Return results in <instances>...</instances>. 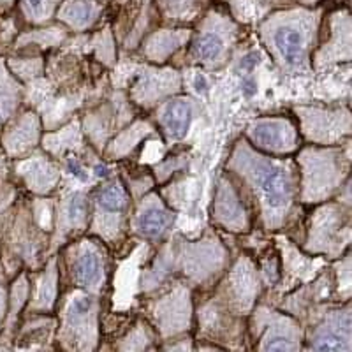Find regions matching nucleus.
Instances as JSON below:
<instances>
[{
	"instance_id": "1",
	"label": "nucleus",
	"mask_w": 352,
	"mask_h": 352,
	"mask_svg": "<svg viewBox=\"0 0 352 352\" xmlns=\"http://www.w3.org/2000/svg\"><path fill=\"white\" fill-rule=\"evenodd\" d=\"M252 176L256 184L259 185L266 203L272 208H282L287 206L291 201L292 187L287 175L282 168L263 160H256L252 166Z\"/></svg>"
},
{
	"instance_id": "2",
	"label": "nucleus",
	"mask_w": 352,
	"mask_h": 352,
	"mask_svg": "<svg viewBox=\"0 0 352 352\" xmlns=\"http://www.w3.org/2000/svg\"><path fill=\"white\" fill-rule=\"evenodd\" d=\"M192 120V108L185 99H176L169 102L164 115V124L173 138H184Z\"/></svg>"
},
{
	"instance_id": "3",
	"label": "nucleus",
	"mask_w": 352,
	"mask_h": 352,
	"mask_svg": "<svg viewBox=\"0 0 352 352\" xmlns=\"http://www.w3.org/2000/svg\"><path fill=\"white\" fill-rule=\"evenodd\" d=\"M276 48L280 50L282 56L289 64H296L303 58L305 37L303 34L294 27H284L275 34Z\"/></svg>"
},
{
	"instance_id": "4",
	"label": "nucleus",
	"mask_w": 352,
	"mask_h": 352,
	"mask_svg": "<svg viewBox=\"0 0 352 352\" xmlns=\"http://www.w3.org/2000/svg\"><path fill=\"white\" fill-rule=\"evenodd\" d=\"M254 140L264 146H280L285 138V127L280 122H261L250 131Z\"/></svg>"
},
{
	"instance_id": "5",
	"label": "nucleus",
	"mask_w": 352,
	"mask_h": 352,
	"mask_svg": "<svg viewBox=\"0 0 352 352\" xmlns=\"http://www.w3.org/2000/svg\"><path fill=\"white\" fill-rule=\"evenodd\" d=\"M168 222L169 217L164 210L150 208L140 215V219H138V229H140V232L144 234V236L153 238L164 231Z\"/></svg>"
},
{
	"instance_id": "6",
	"label": "nucleus",
	"mask_w": 352,
	"mask_h": 352,
	"mask_svg": "<svg viewBox=\"0 0 352 352\" xmlns=\"http://www.w3.org/2000/svg\"><path fill=\"white\" fill-rule=\"evenodd\" d=\"M76 278L83 285H94L100 278L99 257L94 252H85L76 263Z\"/></svg>"
},
{
	"instance_id": "7",
	"label": "nucleus",
	"mask_w": 352,
	"mask_h": 352,
	"mask_svg": "<svg viewBox=\"0 0 352 352\" xmlns=\"http://www.w3.org/2000/svg\"><path fill=\"white\" fill-rule=\"evenodd\" d=\"M99 203L102 208L109 210V212H120L127 204V196H125V192L120 187L111 185V187H106L99 194Z\"/></svg>"
},
{
	"instance_id": "8",
	"label": "nucleus",
	"mask_w": 352,
	"mask_h": 352,
	"mask_svg": "<svg viewBox=\"0 0 352 352\" xmlns=\"http://www.w3.org/2000/svg\"><path fill=\"white\" fill-rule=\"evenodd\" d=\"M220 53H222V41L217 36H213V34H206L197 43V55L203 60H213Z\"/></svg>"
},
{
	"instance_id": "9",
	"label": "nucleus",
	"mask_w": 352,
	"mask_h": 352,
	"mask_svg": "<svg viewBox=\"0 0 352 352\" xmlns=\"http://www.w3.org/2000/svg\"><path fill=\"white\" fill-rule=\"evenodd\" d=\"M67 14L71 20L78 21V23H83V21H87L88 18L92 16V4L90 2H74L67 9Z\"/></svg>"
},
{
	"instance_id": "10",
	"label": "nucleus",
	"mask_w": 352,
	"mask_h": 352,
	"mask_svg": "<svg viewBox=\"0 0 352 352\" xmlns=\"http://www.w3.org/2000/svg\"><path fill=\"white\" fill-rule=\"evenodd\" d=\"M85 212H87V206H85L83 197H72L71 204H69V217H71L72 222H80V220H83Z\"/></svg>"
},
{
	"instance_id": "11",
	"label": "nucleus",
	"mask_w": 352,
	"mask_h": 352,
	"mask_svg": "<svg viewBox=\"0 0 352 352\" xmlns=\"http://www.w3.org/2000/svg\"><path fill=\"white\" fill-rule=\"evenodd\" d=\"M90 307H92V301H90V298H87V296L76 298V300L72 301L71 314H72V316H74V317L87 316V314L90 312Z\"/></svg>"
},
{
	"instance_id": "12",
	"label": "nucleus",
	"mask_w": 352,
	"mask_h": 352,
	"mask_svg": "<svg viewBox=\"0 0 352 352\" xmlns=\"http://www.w3.org/2000/svg\"><path fill=\"white\" fill-rule=\"evenodd\" d=\"M264 349H266V351H292L294 345L289 344V340H285L282 336H272V338L266 342Z\"/></svg>"
},
{
	"instance_id": "13",
	"label": "nucleus",
	"mask_w": 352,
	"mask_h": 352,
	"mask_svg": "<svg viewBox=\"0 0 352 352\" xmlns=\"http://www.w3.org/2000/svg\"><path fill=\"white\" fill-rule=\"evenodd\" d=\"M23 2L28 12H32V14H41L43 12L44 0H23Z\"/></svg>"
},
{
	"instance_id": "14",
	"label": "nucleus",
	"mask_w": 352,
	"mask_h": 352,
	"mask_svg": "<svg viewBox=\"0 0 352 352\" xmlns=\"http://www.w3.org/2000/svg\"><path fill=\"white\" fill-rule=\"evenodd\" d=\"M69 169H71L72 175H76L80 180H87V175L83 173V168L78 164L76 160H71V162H69Z\"/></svg>"
},
{
	"instance_id": "15",
	"label": "nucleus",
	"mask_w": 352,
	"mask_h": 352,
	"mask_svg": "<svg viewBox=\"0 0 352 352\" xmlns=\"http://www.w3.org/2000/svg\"><path fill=\"white\" fill-rule=\"evenodd\" d=\"M194 85H196L197 92L201 94H204L206 90H208V81H206V78H204L203 74H197L196 80H194Z\"/></svg>"
},
{
	"instance_id": "16",
	"label": "nucleus",
	"mask_w": 352,
	"mask_h": 352,
	"mask_svg": "<svg viewBox=\"0 0 352 352\" xmlns=\"http://www.w3.org/2000/svg\"><path fill=\"white\" fill-rule=\"evenodd\" d=\"M259 62V55L257 53H250L248 56H245V60H243V67H248V69H252L254 65Z\"/></svg>"
},
{
	"instance_id": "17",
	"label": "nucleus",
	"mask_w": 352,
	"mask_h": 352,
	"mask_svg": "<svg viewBox=\"0 0 352 352\" xmlns=\"http://www.w3.org/2000/svg\"><path fill=\"white\" fill-rule=\"evenodd\" d=\"M243 92L245 96H252L254 92H256V83H254L252 80H247L243 83Z\"/></svg>"
},
{
	"instance_id": "18",
	"label": "nucleus",
	"mask_w": 352,
	"mask_h": 352,
	"mask_svg": "<svg viewBox=\"0 0 352 352\" xmlns=\"http://www.w3.org/2000/svg\"><path fill=\"white\" fill-rule=\"evenodd\" d=\"M96 173H97V176H106L108 175V169H106L104 166H97Z\"/></svg>"
},
{
	"instance_id": "19",
	"label": "nucleus",
	"mask_w": 352,
	"mask_h": 352,
	"mask_svg": "<svg viewBox=\"0 0 352 352\" xmlns=\"http://www.w3.org/2000/svg\"><path fill=\"white\" fill-rule=\"evenodd\" d=\"M2 310H4V296H2V289H0V317H2Z\"/></svg>"
}]
</instances>
